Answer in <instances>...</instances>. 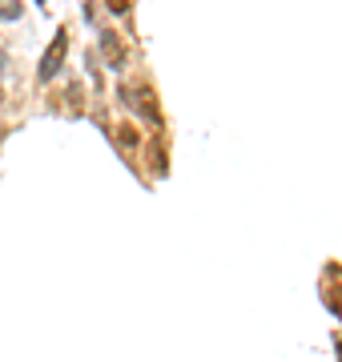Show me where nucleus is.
<instances>
[{
  "label": "nucleus",
  "instance_id": "1",
  "mask_svg": "<svg viewBox=\"0 0 342 362\" xmlns=\"http://www.w3.org/2000/svg\"><path fill=\"white\" fill-rule=\"evenodd\" d=\"M65 52H69V41H65V33L52 41L49 49H45V57H41V68H36V77L41 81H52L57 73H61V65H65Z\"/></svg>",
  "mask_w": 342,
  "mask_h": 362
},
{
  "label": "nucleus",
  "instance_id": "2",
  "mask_svg": "<svg viewBox=\"0 0 342 362\" xmlns=\"http://www.w3.org/2000/svg\"><path fill=\"white\" fill-rule=\"evenodd\" d=\"M101 52H105L109 68H121V65H125V49H121L117 33H101Z\"/></svg>",
  "mask_w": 342,
  "mask_h": 362
},
{
  "label": "nucleus",
  "instance_id": "3",
  "mask_svg": "<svg viewBox=\"0 0 342 362\" xmlns=\"http://www.w3.org/2000/svg\"><path fill=\"white\" fill-rule=\"evenodd\" d=\"M133 97H137V101H129L133 109H141V117H145V121H157V105H153V93H149V89H137Z\"/></svg>",
  "mask_w": 342,
  "mask_h": 362
},
{
  "label": "nucleus",
  "instance_id": "4",
  "mask_svg": "<svg viewBox=\"0 0 342 362\" xmlns=\"http://www.w3.org/2000/svg\"><path fill=\"white\" fill-rule=\"evenodd\" d=\"M0 17H4V20H17L20 17V4H17V0H13V4H4V8H0Z\"/></svg>",
  "mask_w": 342,
  "mask_h": 362
},
{
  "label": "nucleus",
  "instance_id": "5",
  "mask_svg": "<svg viewBox=\"0 0 342 362\" xmlns=\"http://www.w3.org/2000/svg\"><path fill=\"white\" fill-rule=\"evenodd\" d=\"M339 359H342V342H339Z\"/></svg>",
  "mask_w": 342,
  "mask_h": 362
}]
</instances>
